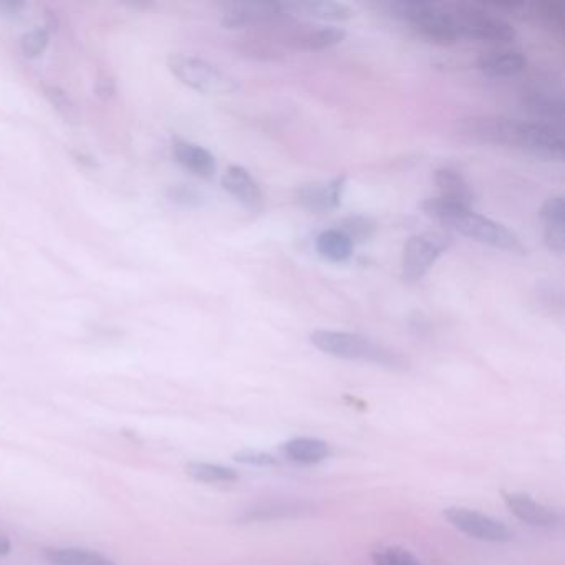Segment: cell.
I'll return each mask as SVG.
<instances>
[{
	"mask_svg": "<svg viewBox=\"0 0 565 565\" xmlns=\"http://www.w3.org/2000/svg\"><path fill=\"white\" fill-rule=\"evenodd\" d=\"M421 209L426 216L436 219L438 223L450 227L469 239H474V241L494 247L499 251L511 252L519 256L526 254V247L514 232L509 231L508 227L503 224L496 223L493 219L474 213L473 208L451 203L438 196V198L423 201Z\"/></svg>",
	"mask_w": 565,
	"mask_h": 565,
	"instance_id": "cell-1",
	"label": "cell"
},
{
	"mask_svg": "<svg viewBox=\"0 0 565 565\" xmlns=\"http://www.w3.org/2000/svg\"><path fill=\"white\" fill-rule=\"evenodd\" d=\"M310 343L330 357L373 363L390 370L408 368V362L403 355L362 334L342 330H315L310 334Z\"/></svg>",
	"mask_w": 565,
	"mask_h": 565,
	"instance_id": "cell-2",
	"label": "cell"
},
{
	"mask_svg": "<svg viewBox=\"0 0 565 565\" xmlns=\"http://www.w3.org/2000/svg\"><path fill=\"white\" fill-rule=\"evenodd\" d=\"M443 9L450 15L459 39L466 37L489 44H511L516 39V30L508 20L488 12L481 5L446 4Z\"/></svg>",
	"mask_w": 565,
	"mask_h": 565,
	"instance_id": "cell-3",
	"label": "cell"
},
{
	"mask_svg": "<svg viewBox=\"0 0 565 565\" xmlns=\"http://www.w3.org/2000/svg\"><path fill=\"white\" fill-rule=\"evenodd\" d=\"M390 9L395 17L410 24L411 29L430 44L451 47L459 40L450 15L446 14L443 5L403 0L390 4Z\"/></svg>",
	"mask_w": 565,
	"mask_h": 565,
	"instance_id": "cell-4",
	"label": "cell"
},
{
	"mask_svg": "<svg viewBox=\"0 0 565 565\" xmlns=\"http://www.w3.org/2000/svg\"><path fill=\"white\" fill-rule=\"evenodd\" d=\"M168 68L179 82L209 97H224L237 92L239 83L229 73L204 58L176 54L168 58Z\"/></svg>",
	"mask_w": 565,
	"mask_h": 565,
	"instance_id": "cell-5",
	"label": "cell"
},
{
	"mask_svg": "<svg viewBox=\"0 0 565 565\" xmlns=\"http://www.w3.org/2000/svg\"><path fill=\"white\" fill-rule=\"evenodd\" d=\"M527 121L511 120L506 116H468L458 123L459 136L479 145L506 146L522 151Z\"/></svg>",
	"mask_w": 565,
	"mask_h": 565,
	"instance_id": "cell-6",
	"label": "cell"
},
{
	"mask_svg": "<svg viewBox=\"0 0 565 565\" xmlns=\"http://www.w3.org/2000/svg\"><path fill=\"white\" fill-rule=\"evenodd\" d=\"M448 247H450V239L440 232H425L411 236L406 241L401 256L403 279L408 282L421 281Z\"/></svg>",
	"mask_w": 565,
	"mask_h": 565,
	"instance_id": "cell-7",
	"label": "cell"
},
{
	"mask_svg": "<svg viewBox=\"0 0 565 565\" xmlns=\"http://www.w3.org/2000/svg\"><path fill=\"white\" fill-rule=\"evenodd\" d=\"M443 516L454 529H458L459 532H463L473 539H478V541L504 544V542H509L512 539V532L509 531L506 524L494 519V517L486 516L483 512L453 506V508L445 509Z\"/></svg>",
	"mask_w": 565,
	"mask_h": 565,
	"instance_id": "cell-8",
	"label": "cell"
},
{
	"mask_svg": "<svg viewBox=\"0 0 565 565\" xmlns=\"http://www.w3.org/2000/svg\"><path fill=\"white\" fill-rule=\"evenodd\" d=\"M287 4L279 2H229L224 5L221 25L224 29L237 30L252 25L279 24L289 17Z\"/></svg>",
	"mask_w": 565,
	"mask_h": 565,
	"instance_id": "cell-9",
	"label": "cell"
},
{
	"mask_svg": "<svg viewBox=\"0 0 565 565\" xmlns=\"http://www.w3.org/2000/svg\"><path fill=\"white\" fill-rule=\"evenodd\" d=\"M345 188H347V176L340 174L330 181L302 184L295 191V201L300 208L307 209L310 213H327L340 208Z\"/></svg>",
	"mask_w": 565,
	"mask_h": 565,
	"instance_id": "cell-10",
	"label": "cell"
},
{
	"mask_svg": "<svg viewBox=\"0 0 565 565\" xmlns=\"http://www.w3.org/2000/svg\"><path fill=\"white\" fill-rule=\"evenodd\" d=\"M503 499L512 516H516L519 521L524 522L527 526L544 527V529L561 526V512L552 509L551 506L539 503L529 494L503 491Z\"/></svg>",
	"mask_w": 565,
	"mask_h": 565,
	"instance_id": "cell-11",
	"label": "cell"
},
{
	"mask_svg": "<svg viewBox=\"0 0 565 565\" xmlns=\"http://www.w3.org/2000/svg\"><path fill=\"white\" fill-rule=\"evenodd\" d=\"M522 151L542 161L564 160V138L561 131L546 123H526Z\"/></svg>",
	"mask_w": 565,
	"mask_h": 565,
	"instance_id": "cell-12",
	"label": "cell"
},
{
	"mask_svg": "<svg viewBox=\"0 0 565 565\" xmlns=\"http://www.w3.org/2000/svg\"><path fill=\"white\" fill-rule=\"evenodd\" d=\"M223 188L236 198L244 208L259 213L264 204V194L252 174L242 166H229L223 174Z\"/></svg>",
	"mask_w": 565,
	"mask_h": 565,
	"instance_id": "cell-13",
	"label": "cell"
},
{
	"mask_svg": "<svg viewBox=\"0 0 565 565\" xmlns=\"http://www.w3.org/2000/svg\"><path fill=\"white\" fill-rule=\"evenodd\" d=\"M541 221L547 247L562 254L565 249V206L562 196H552L542 204Z\"/></svg>",
	"mask_w": 565,
	"mask_h": 565,
	"instance_id": "cell-14",
	"label": "cell"
},
{
	"mask_svg": "<svg viewBox=\"0 0 565 565\" xmlns=\"http://www.w3.org/2000/svg\"><path fill=\"white\" fill-rule=\"evenodd\" d=\"M478 67L489 78L516 77L527 67V58L519 50H493L478 58Z\"/></svg>",
	"mask_w": 565,
	"mask_h": 565,
	"instance_id": "cell-15",
	"label": "cell"
},
{
	"mask_svg": "<svg viewBox=\"0 0 565 565\" xmlns=\"http://www.w3.org/2000/svg\"><path fill=\"white\" fill-rule=\"evenodd\" d=\"M173 153L179 165L199 178H211L218 168L213 153L191 141L174 140Z\"/></svg>",
	"mask_w": 565,
	"mask_h": 565,
	"instance_id": "cell-16",
	"label": "cell"
},
{
	"mask_svg": "<svg viewBox=\"0 0 565 565\" xmlns=\"http://www.w3.org/2000/svg\"><path fill=\"white\" fill-rule=\"evenodd\" d=\"M281 453L292 463L310 466V464L322 463L325 459L330 458L332 446L319 438H294V440L285 441L281 446Z\"/></svg>",
	"mask_w": 565,
	"mask_h": 565,
	"instance_id": "cell-17",
	"label": "cell"
},
{
	"mask_svg": "<svg viewBox=\"0 0 565 565\" xmlns=\"http://www.w3.org/2000/svg\"><path fill=\"white\" fill-rule=\"evenodd\" d=\"M345 39V30L337 27H322V29L297 30L287 37V44L295 50H319L332 49L335 45L342 44Z\"/></svg>",
	"mask_w": 565,
	"mask_h": 565,
	"instance_id": "cell-18",
	"label": "cell"
},
{
	"mask_svg": "<svg viewBox=\"0 0 565 565\" xmlns=\"http://www.w3.org/2000/svg\"><path fill=\"white\" fill-rule=\"evenodd\" d=\"M314 511V504L307 501H271L257 504L256 508L246 509L239 516L241 522L274 521L282 517L302 516Z\"/></svg>",
	"mask_w": 565,
	"mask_h": 565,
	"instance_id": "cell-19",
	"label": "cell"
},
{
	"mask_svg": "<svg viewBox=\"0 0 565 565\" xmlns=\"http://www.w3.org/2000/svg\"><path fill=\"white\" fill-rule=\"evenodd\" d=\"M435 183L440 189V198L461 204L466 208H473L474 193L468 179L464 178L459 171L451 168H441L435 171Z\"/></svg>",
	"mask_w": 565,
	"mask_h": 565,
	"instance_id": "cell-20",
	"label": "cell"
},
{
	"mask_svg": "<svg viewBox=\"0 0 565 565\" xmlns=\"http://www.w3.org/2000/svg\"><path fill=\"white\" fill-rule=\"evenodd\" d=\"M42 556L49 565H116L110 557L82 547H45Z\"/></svg>",
	"mask_w": 565,
	"mask_h": 565,
	"instance_id": "cell-21",
	"label": "cell"
},
{
	"mask_svg": "<svg viewBox=\"0 0 565 565\" xmlns=\"http://www.w3.org/2000/svg\"><path fill=\"white\" fill-rule=\"evenodd\" d=\"M524 105L532 115L546 120H562L564 116V100L554 88L534 87L526 93Z\"/></svg>",
	"mask_w": 565,
	"mask_h": 565,
	"instance_id": "cell-22",
	"label": "cell"
},
{
	"mask_svg": "<svg viewBox=\"0 0 565 565\" xmlns=\"http://www.w3.org/2000/svg\"><path fill=\"white\" fill-rule=\"evenodd\" d=\"M289 10L295 12H304L314 19L324 20V22H343V20L352 19V7H348L343 2H332V0H307V2H295V4H287Z\"/></svg>",
	"mask_w": 565,
	"mask_h": 565,
	"instance_id": "cell-23",
	"label": "cell"
},
{
	"mask_svg": "<svg viewBox=\"0 0 565 565\" xmlns=\"http://www.w3.org/2000/svg\"><path fill=\"white\" fill-rule=\"evenodd\" d=\"M317 251L330 262H347L353 254V242L339 229H327L317 237Z\"/></svg>",
	"mask_w": 565,
	"mask_h": 565,
	"instance_id": "cell-24",
	"label": "cell"
},
{
	"mask_svg": "<svg viewBox=\"0 0 565 565\" xmlns=\"http://www.w3.org/2000/svg\"><path fill=\"white\" fill-rule=\"evenodd\" d=\"M186 473L199 483H236L239 479L236 469L227 468L223 464L201 463L193 461L186 464Z\"/></svg>",
	"mask_w": 565,
	"mask_h": 565,
	"instance_id": "cell-25",
	"label": "cell"
},
{
	"mask_svg": "<svg viewBox=\"0 0 565 565\" xmlns=\"http://www.w3.org/2000/svg\"><path fill=\"white\" fill-rule=\"evenodd\" d=\"M526 15H531L537 22H541L547 29L554 32H564L565 9L564 4L556 0H546V2H536V4H526Z\"/></svg>",
	"mask_w": 565,
	"mask_h": 565,
	"instance_id": "cell-26",
	"label": "cell"
},
{
	"mask_svg": "<svg viewBox=\"0 0 565 565\" xmlns=\"http://www.w3.org/2000/svg\"><path fill=\"white\" fill-rule=\"evenodd\" d=\"M342 234L350 239L355 244H363V242H368L375 236L377 232V224L373 219L367 218V216H360V214H355V216H348V218H343L337 227Z\"/></svg>",
	"mask_w": 565,
	"mask_h": 565,
	"instance_id": "cell-27",
	"label": "cell"
},
{
	"mask_svg": "<svg viewBox=\"0 0 565 565\" xmlns=\"http://www.w3.org/2000/svg\"><path fill=\"white\" fill-rule=\"evenodd\" d=\"M44 95L47 102L54 107L58 115L63 116L67 121H77L80 118L78 108L73 103L72 98L68 97L67 92H63L62 88L55 85H44Z\"/></svg>",
	"mask_w": 565,
	"mask_h": 565,
	"instance_id": "cell-28",
	"label": "cell"
},
{
	"mask_svg": "<svg viewBox=\"0 0 565 565\" xmlns=\"http://www.w3.org/2000/svg\"><path fill=\"white\" fill-rule=\"evenodd\" d=\"M375 565H423L410 551L400 546H388L377 549L372 554Z\"/></svg>",
	"mask_w": 565,
	"mask_h": 565,
	"instance_id": "cell-29",
	"label": "cell"
},
{
	"mask_svg": "<svg viewBox=\"0 0 565 565\" xmlns=\"http://www.w3.org/2000/svg\"><path fill=\"white\" fill-rule=\"evenodd\" d=\"M49 30L45 27H35L27 34H24L20 40V49L25 57L35 58L44 54L47 45H49Z\"/></svg>",
	"mask_w": 565,
	"mask_h": 565,
	"instance_id": "cell-30",
	"label": "cell"
},
{
	"mask_svg": "<svg viewBox=\"0 0 565 565\" xmlns=\"http://www.w3.org/2000/svg\"><path fill=\"white\" fill-rule=\"evenodd\" d=\"M170 199L173 203L179 204V206H186V208H199L206 201L204 194L199 189L189 186V184L171 186Z\"/></svg>",
	"mask_w": 565,
	"mask_h": 565,
	"instance_id": "cell-31",
	"label": "cell"
},
{
	"mask_svg": "<svg viewBox=\"0 0 565 565\" xmlns=\"http://www.w3.org/2000/svg\"><path fill=\"white\" fill-rule=\"evenodd\" d=\"M234 461L241 464H249V466H256V468H269V466H276V456L266 453V451L257 450H242L234 454Z\"/></svg>",
	"mask_w": 565,
	"mask_h": 565,
	"instance_id": "cell-32",
	"label": "cell"
},
{
	"mask_svg": "<svg viewBox=\"0 0 565 565\" xmlns=\"http://www.w3.org/2000/svg\"><path fill=\"white\" fill-rule=\"evenodd\" d=\"M116 92L115 80H113L110 75H100L95 82V93H97L98 98L102 100H112L113 95Z\"/></svg>",
	"mask_w": 565,
	"mask_h": 565,
	"instance_id": "cell-33",
	"label": "cell"
},
{
	"mask_svg": "<svg viewBox=\"0 0 565 565\" xmlns=\"http://www.w3.org/2000/svg\"><path fill=\"white\" fill-rule=\"evenodd\" d=\"M25 9V2L20 0H0V15L15 19L19 17L20 12Z\"/></svg>",
	"mask_w": 565,
	"mask_h": 565,
	"instance_id": "cell-34",
	"label": "cell"
},
{
	"mask_svg": "<svg viewBox=\"0 0 565 565\" xmlns=\"http://www.w3.org/2000/svg\"><path fill=\"white\" fill-rule=\"evenodd\" d=\"M10 549H12V544H10L9 536L4 534V532H0V557L7 556Z\"/></svg>",
	"mask_w": 565,
	"mask_h": 565,
	"instance_id": "cell-35",
	"label": "cell"
}]
</instances>
